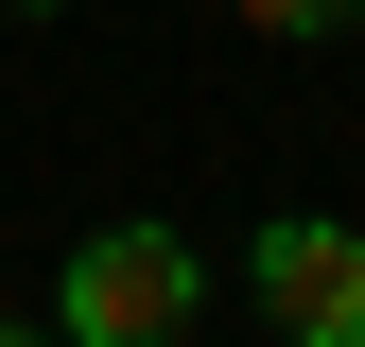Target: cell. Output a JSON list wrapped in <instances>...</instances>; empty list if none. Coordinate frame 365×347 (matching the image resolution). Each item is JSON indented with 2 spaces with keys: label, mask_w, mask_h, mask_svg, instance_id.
<instances>
[{
  "label": "cell",
  "mask_w": 365,
  "mask_h": 347,
  "mask_svg": "<svg viewBox=\"0 0 365 347\" xmlns=\"http://www.w3.org/2000/svg\"><path fill=\"white\" fill-rule=\"evenodd\" d=\"M244 35H279V53H313V35H365V0H226Z\"/></svg>",
  "instance_id": "3"
},
{
  "label": "cell",
  "mask_w": 365,
  "mask_h": 347,
  "mask_svg": "<svg viewBox=\"0 0 365 347\" xmlns=\"http://www.w3.org/2000/svg\"><path fill=\"white\" fill-rule=\"evenodd\" d=\"M244 295L279 347H365V226H331V208H279V226L244 243Z\"/></svg>",
  "instance_id": "2"
},
{
  "label": "cell",
  "mask_w": 365,
  "mask_h": 347,
  "mask_svg": "<svg viewBox=\"0 0 365 347\" xmlns=\"http://www.w3.org/2000/svg\"><path fill=\"white\" fill-rule=\"evenodd\" d=\"M0 347H53V330H35V313H0Z\"/></svg>",
  "instance_id": "4"
},
{
  "label": "cell",
  "mask_w": 365,
  "mask_h": 347,
  "mask_svg": "<svg viewBox=\"0 0 365 347\" xmlns=\"http://www.w3.org/2000/svg\"><path fill=\"white\" fill-rule=\"evenodd\" d=\"M192 313H209V243L192 226H157V208H122V226H87L70 260H53V347H192Z\"/></svg>",
  "instance_id": "1"
},
{
  "label": "cell",
  "mask_w": 365,
  "mask_h": 347,
  "mask_svg": "<svg viewBox=\"0 0 365 347\" xmlns=\"http://www.w3.org/2000/svg\"><path fill=\"white\" fill-rule=\"evenodd\" d=\"M18 18H87V0H18Z\"/></svg>",
  "instance_id": "5"
}]
</instances>
